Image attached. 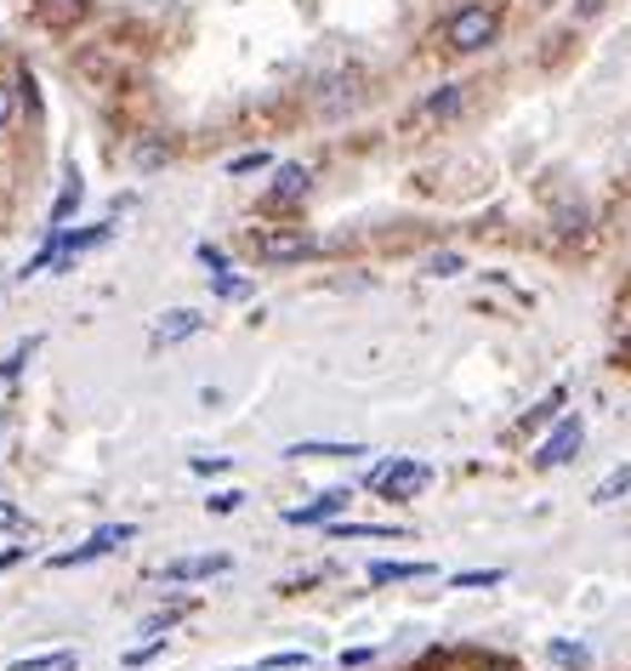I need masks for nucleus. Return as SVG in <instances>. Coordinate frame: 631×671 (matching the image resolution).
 I'll return each mask as SVG.
<instances>
[{
  "label": "nucleus",
  "instance_id": "a211bd4d",
  "mask_svg": "<svg viewBox=\"0 0 631 671\" xmlns=\"http://www.w3.org/2000/svg\"><path fill=\"white\" fill-rule=\"evenodd\" d=\"M211 291H217V297H228V302H239V297H251V279H233V273H211Z\"/></svg>",
  "mask_w": 631,
  "mask_h": 671
},
{
  "label": "nucleus",
  "instance_id": "4468645a",
  "mask_svg": "<svg viewBox=\"0 0 631 671\" xmlns=\"http://www.w3.org/2000/svg\"><path fill=\"white\" fill-rule=\"evenodd\" d=\"M455 109H461V86H439V91H432V98L421 103V114H427V120H450Z\"/></svg>",
  "mask_w": 631,
  "mask_h": 671
},
{
  "label": "nucleus",
  "instance_id": "f03ea898",
  "mask_svg": "<svg viewBox=\"0 0 631 671\" xmlns=\"http://www.w3.org/2000/svg\"><path fill=\"white\" fill-rule=\"evenodd\" d=\"M495 34H501V12L495 7H461L444 23V46H450V52H483Z\"/></svg>",
  "mask_w": 631,
  "mask_h": 671
},
{
  "label": "nucleus",
  "instance_id": "9b49d317",
  "mask_svg": "<svg viewBox=\"0 0 631 671\" xmlns=\"http://www.w3.org/2000/svg\"><path fill=\"white\" fill-rule=\"evenodd\" d=\"M335 541H404L399 523H335Z\"/></svg>",
  "mask_w": 631,
  "mask_h": 671
},
{
  "label": "nucleus",
  "instance_id": "39448f33",
  "mask_svg": "<svg viewBox=\"0 0 631 671\" xmlns=\"http://www.w3.org/2000/svg\"><path fill=\"white\" fill-rule=\"evenodd\" d=\"M580 444H587V421H580V415H563L552 433H547V444L535 450V467H563V461H574Z\"/></svg>",
  "mask_w": 631,
  "mask_h": 671
},
{
  "label": "nucleus",
  "instance_id": "aec40b11",
  "mask_svg": "<svg viewBox=\"0 0 631 671\" xmlns=\"http://www.w3.org/2000/svg\"><path fill=\"white\" fill-rule=\"evenodd\" d=\"M552 660L569 665V671H587V649H580V643H552Z\"/></svg>",
  "mask_w": 631,
  "mask_h": 671
},
{
  "label": "nucleus",
  "instance_id": "393cba45",
  "mask_svg": "<svg viewBox=\"0 0 631 671\" xmlns=\"http://www.w3.org/2000/svg\"><path fill=\"white\" fill-rule=\"evenodd\" d=\"M200 262H206L211 273H228V251H222V246H200Z\"/></svg>",
  "mask_w": 631,
  "mask_h": 671
},
{
  "label": "nucleus",
  "instance_id": "b1692460",
  "mask_svg": "<svg viewBox=\"0 0 631 671\" xmlns=\"http://www.w3.org/2000/svg\"><path fill=\"white\" fill-rule=\"evenodd\" d=\"M614 342H620V353H631V302L614 313Z\"/></svg>",
  "mask_w": 631,
  "mask_h": 671
},
{
  "label": "nucleus",
  "instance_id": "bb28decb",
  "mask_svg": "<svg viewBox=\"0 0 631 671\" xmlns=\"http://www.w3.org/2000/svg\"><path fill=\"white\" fill-rule=\"evenodd\" d=\"M239 501H246V495H239V490H217V495H211L206 507H211V512H233Z\"/></svg>",
  "mask_w": 631,
  "mask_h": 671
},
{
  "label": "nucleus",
  "instance_id": "f257e3e1",
  "mask_svg": "<svg viewBox=\"0 0 631 671\" xmlns=\"http://www.w3.org/2000/svg\"><path fill=\"white\" fill-rule=\"evenodd\" d=\"M370 484H375L387 501H415V495L432 484V467L415 461V455H393V461H381V467L370 472Z\"/></svg>",
  "mask_w": 631,
  "mask_h": 671
},
{
  "label": "nucleus",
  "instance_id": "2eb2a0df",
  "mask_svg": "<svg viewBox=\"0 0 631 671\" xmlns=\"http://www.w3.org/2000/svg\"><path fill=\"white\" fill-rule=\"evenodd\" d=\"M80 200H86V188H80V171H69V182H63V194H58V206H52V222H69Z\"/></svg>",
  "mask_w": 631,
  "mask_h": 671
},
{
  "label": "nucleus",
  "instance_id": "cd10ccee",
  "mask_svg": "<svg viewBox=\"0 0 631 671\" xmlns=\"http://www.w3.org/2000/svg\"><path fill=\"white\" fill-rule=\"evenodd\" d=\"M18 523H23V512L12 501H0V530H18Z\"/></svg>",
  "mask_w": 631,
  "mask_h": 671
},
{
  "label": "nucleus",
  "instance_id": "f3484780",
  "mask_svg": "<svg viewBox=\"0 0 631 671\" xmlns=\"http://www.w3.org/2000/svg\"><path fill=\"white\" fill-rule=\"evenodd\" d=\"M63 665H74L69 649H58V654H34V660H12V671H63Z\"/></svg>",
  "mask_w": 631,
  "mask_h": 671
},
{
  "label": "nucleus",
  "instance_id": "6e6552de",
  "mask_svg": "<svg viewBox=\"0 0 631 671\" xmlns=\"http://www.w3.org/2000/svg\"><path fill=\"white\" fill-rule=\"evenodd\" d=\"M353 495L348 490H324L319 501H308V507H284V523H324V518H335Z\"/></svg>",
  "mask_w": 631,
  "mask_h": 671
},
{
  "label": "nucleus",
  "instance_id": "473e14b6",
  "mask_svg": "<svg viewBox=\"0 0 631 671\" xmlns=\"http://www.w3.org/2000/svg\"><path fill=\"white\" fill-rule=\"evenodd\" d=\"M40 7H46V12H69V7H74V0H40Z\"/></svg>",
  "mask_w": 631,
  "mask_h": 671
},
{
  "label": "nucleus",
  "instance_id": "7ed1b4c3",
  "mask_svg": "<svg viewBox=\"0 0 631 671\" xmlns=\"http://www.w3.org/2000/svg\"><path fill=\"white\" fill-rule=\"evenodd\" d=\"M137 530H131V523H103V530H91L74 552H58L52 558V569H80V563H97V558H109L114 547H126Z\"/></svg>",
  "mask_w": 631,
  "mask_h": 671
},
{
  "label": "nucleus",
  "instance_id": "4be33fe9",
  "mask_svg": "<svg viewBox=\"0 0 631 671\" xmlns=\"http://www.w3.org/2000/svg\"><path fill=\"white\" fill-rule=\"evenodd\" d=\"M297 665H308V654H297V649H284V654H268V660H262V671H297Z\"/></svg>",
  "mask_w": 631,
  "mask_h": 671
},
{
  "label": "nucleus",
  "instance_id": "a878e982",
  "mask_svg": "<svg viewBox=\"0 0 631 671\" xmlns=\"http://www.w3.org/2000/svg\"><path fill=\"white\" fill-rule=\"evenodd\" d=\"M160 649H166V638H149V643H142V649H131V654H126V665H142V660H154Z\"/></svg>",
  "mask_w": 631,
  "mask_h": 671
},
{
  "label": "nucleus",
  "instance_id": "6ab92c4d",
  "mask_svg": "<svg viewBox=\"0 0 631 671\" xmlns=\"http://www.w3.org/2000/svg\"><path fill=\"white\" fill-rule=\"evenodd\" d=\"M507 581V569H467V574H455V587H501Z\"/></svg>",
  "mask_w": 631,
  "mask_h": 671
},
{
  "label": "nucleus",
  "instance_id": "1a4fd4ad",
  "mask_svg": "<svg viewBox=\"0 0 631 671\" xmlns=\"http://www.w3.org/2000/svg\"><path fill=\"white\" fill-rule=\"evenodd\" d=\"M228 569V552H211V558H177L166 563V581H211V574Z\"/></svg>",
  "mask_w": 631,
  "mask_h": 671
},
{
  "label": "nucleus",
  "instance_id": "412c9836",
  "mask_svg": "<svg viewBox=\"0 0 631 671\" xmlns=\"http://www.w3.org/2000/svg\"><path fill=\"white\" fill-rule=\"evenodd\" d=\"M228 171L233 177H251V171H268V154L257 149V154H239V160H228Z\"/></svg>",
  "mask_w": 631,
  "mask_h": 671
},
{
  "label": "nucleus",
  "instance_id": "20e7f679",
  "mask_svg": "<svg viewBox=\"0 0 631 671\" xmlns=\"http://www.w3.org/2000/svg\"><path fill=\"white\" fill-rule=\"evenodd\" d=\"M257 257L262 262H302V257H313V239L302 228H262L257 233Z\"/></svg>",
  "mask_w": 631,
  "mask_h": 671
},
{
  "label": "nucleus",
  "instance_id": "7c9ffc66",
  "mask_svg": "<svg viewBox=\"0 0 631 671\" xmlns=\"http://www.w3.org/2000/svg\"><path fill=\"white\" fill-rule=\"evenodd\" d=\"M7 120H12V91L0 86V131H7Z\"/></svg>",
  "mask_w": 631,
  "mask_h": 671
},
{
  "label": "nucleus",
  "instance_id": "9d476101",
  "mask_svg": "<svg viewBox=\"0 0 631 671\" xmlns=\"http://www.w3.org/2000/svg\"><path fill=\"white\" fill-rule=\"evenodd\" d=\"M109 233H114V222H91V228H80V233H58L52 246H58V257H63V262H74L80 251H91V246H103Z\"/></svg>",
  "mask_w": 631,
  "mask_h": 671
},
{
  "label": "nucleus",
  "instance_id": "423d86ee",
  "mask_svg": "<svg viewBox=\"0 0 631 671\" xmlns=\"http://www.w3.org/2000/svg\"><path fill=\"white\" fill-rule=\"evenodd\" d=\"M200 330H206V319L193 313V308H171V313L154 319V342L171 348V342H188V336H200Z\"/></svg>",
  "mask_w": 631,
  "mask_h": 671
},
{
  "label": "nucleus",
  "instance_id": "c756f323",
  "mask_svg": "<svg viewBox=\"0 0 631 671\" xmlns=\"http://www.w3.org/2000/svg\"><path fill=\"white\" fill-rule=\"evenodd\" d=\"M23 359H29V348H18V353H12V359H7V364H0V375H7V381H12V375H18V370H23Z\"/></svg>",
  "mask_w": 631,
  "mask_h": 671
},
{
  "label": "nucleus",
  "instance_id": "f8f14e48",
  "mask_svg": "<svg viewBox=\"0 0 631 671\" xmlns=\"http://www.w3.org/2000/svg\"><path fill=\"white\" fill-rule=\"evenodd\" d=\"M421 574H432V563H370V587H393V581H421Z\"/></svg>",
  "mask_w": 631,
  "mask_h": 671
},
{
  "label": "nucleus",
  "instance_id": "0eeeda50",
  "mask_svg": "<svg viewBox=\"0 0 631 671\" xmlns=\"http://www.w3.org/2000/svg\"><path fill=\"white\" fill-rule=\"evenodd\" d=\"M308 182H313V171H308V166H279V171H273V188H268V206H290V200H302V194H308Z\"/></svg>",
  "mask_w": 631,
  "mask_h": 671
},
{
  "label": "nucleus",
  "instance_id": "5701e85b",
  "mask_svg": "<svg viewBox=\"0 0 631 671\" xmlns=\"http://www.w3.org/2000/svg\"><path fill=\"white\" fill-rule=\"evenodd\" d=\"M427 273H439V279H450V273H461V257H455V251H439V257L427 262Z\"/></svg>",
  "mask_w": 631,
  "mask_h": 671
},
{
  "label": "nucleus",
  "instance_id": "72a5a7b5",
  "mask_svg": "<svg viewBox=\"0 0 631 671\" xmlns=\"http://www.w3.org/2000/svg\"><path fill=\"white\" fill-rule=\"evenodd\" d=\"M598 7H603V0H580V7H574V12H580V18H592Z\"/></svg>",
  "mask_w": 631,
  "mask_h": 671
},
{
  "label": "nucleus",
  "instance_id": "ddd939ff",
  "mask_svg": "<svg viewBox=\"0 0 631 671\" xmlns=\"http://www.w3.org/2000/svg\"><path fill=\"white\" fill-rule=\"evenodd\" d=\"M290 461H302V455H313V461H342V455H370L364 444H290L284 450Z\"/></svg>",
  "mask_w": 631,
  "mask_h": 671
},
{
  "label": "nucleus",
  "instance_id": "c85d7f7f",
  "mask_svg": "<svg viewBox=\"0 0 631 671\" xmlns=\"http://www.w3.org/2000/svg\"><path fill=\"white\" fill-rule=\"evenodd\" d=\"M228 455H193V472H222Z\"/></svg>",
  "mask_w": 631,
  "mask_h": 671
},
{
  "label": "nucleus",
  "instance_id": "dca6fc26",
  "mask_svg": "<svg viewBox=\"0 0 631 671\" xmlns=\"http://www.w3.org/2000/svg\"><path fill=\"white\" fill-rule=\"evenodd\" d=\"M625 490H631V467H614V472L603 478V484L592 490V501H598V507H609V501H614V495H625Z\"/></svg>",
  "mask_w": 631,
  "mask_h": 671
},
{
  "label": "nucleus",
  "instance_id": "2f4dec72",
  "mask_svg": "<svg viewBox=\"0 0 631 671\" xmlns=\"http://www.w3.org/2000/svg\"><path fill=\"white\" fill-rule=\"evenodd\" d=\"M18 558H23V547H7V552H0V569H12Z\"/></svg>",
  "mask_w": 631,
  "mask_h": 671
}]
</instances>
